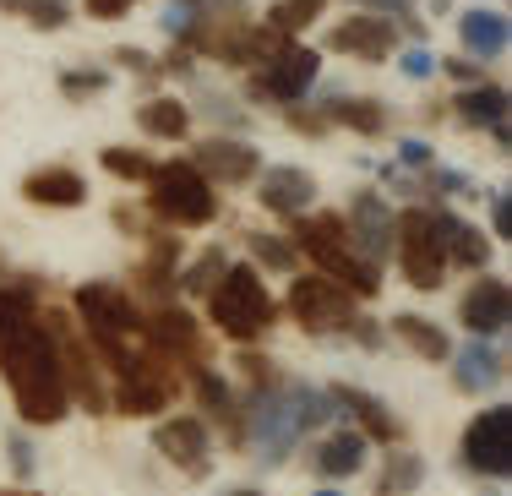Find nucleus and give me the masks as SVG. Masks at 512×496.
I'll return each mask as SVG.
<instances>
[{
	"instance_id": "obj_41",
	"label": "nucleus",
	"mask_w": 512,
	"mask_h": 496,
	"mask_svg": "<svg viewBox=\"0 0 512 496\" xmlns=\"http://www.w3.org/2000/svg\"><path fill=\"white\" fill-rule=\"evenodd\" d=\"M398 164H404V169H420V175H425V169L436 164L431 142H404V148H398Z\"/></svg>"
},
{
	"instance_id": "obj_11",
	"label": "nucleus",
	"mask_w": 512,
	"mask_h": 496,
	"mask_svg": "<svg viewBox=\"0 0 512 496\" xmlns=\"http://www.w3.org/2000/svg\"><path fill=\"white\" fill-rule=\"evenodd\" d=\"M316 71H322V55L306 50V44H284L278 55H267L262 66L251 71V99L278 104V110H295L300 99L316 88Z\"/></svg>"
},
{
	"instance_id": "obj_20",
	"label": "nucleus",
	"mask_w": 512,
	"mask_h": 496,
	"mask_svg": "<svg viewBox=\"0 0 512 496\" xmlns=\"http://www.w3.org/2000/svg\"><path fill=\"white\" fill-rule=\"evenodd\" d=\"M22 197L33 208H50V213H66V208H82L88 202V180L77 175L71 164H44L22 180Z\"/></svg>"
},
{
	"instance_id": "obj_43",
	"label": "nucleus",
	"mask_w": 512,
	"mask_h": 496,
	"mask_svg": "<svg viewBox=\"0 0 512 496\" xmlns=\"http://www.w3.org/2000/svg\"><path fill=\"white\" fill-rule=\"evenodd\" d=\"M6 453H11V469H17L22 480H28V475H33V447H28V437H22V431L6 442Z\"/></svg>"
},
{
	"instance_id": "obj_2",
	"label": "nucleus",
	"mask_w": 512,
	"mask_h": 496,
	"mask_svg": "<svg viewBox=\"0 0 512 496\" xmlns=\"http://www.w3.org/2000/svg\"><path fill=\"white\" fill-rule=\"evenodd\" d=\"M316 426L333 431L338 426V409L327 398V387H311V382H278V387H262V393H246L240 398V420H235V447H246L256 464H289V453L300 447V437Z\"/></svg>"
},
{
	"instance_id": "obj_10",
	"label": "nucleus",
	"mask_w": 512,
	"mask_h": 496,
	"mask_svg": "<svg viewBox=\"0 0 512 496\" xmlns=\"http://www.w3.org/2000/svg\"><path fill=\"white\" fill-rule=\"evenodd\" d=\"M458 464L480 480H507L512 475V404H491L463 426Z\"/></svg>"
},
{
	"instance_id": "obj_37",
	"label": "nucleus",
	"mask_w": 512,
	"mask_h": 496,
	"mask_svg": "<svg viewBox=\"0 0 512 496\" xmlns=\"http://www.w3.org/2000/svg\"><path fill=\"white\" fill-rule=\"evenodd\" d=\"M104 88H109V71H99V66L60 71V93H66V99H99Z\"/></svg>"
},
{
	"instance_id": "obj_22",
	"label": "nucleus",
	"mask_w": 512,
	"mask_h": 496,
	"mask_svg": "<svg viewBox=\"0 0 512 496\" xmlns=\"http://www.w3.org/2000/svg\"><path fill=\"white\" fill-rule=\"evenodd\" d=\"M453 115L474 131H491L507 148V88L502 82H474V88H463L453 99Z\"/></svg>"
},
{
	"instance_id": "obj_9",
	"label": "nucleus",
	"mask_w": 512,
	"mask_h": 496,
	"mask_svg": "<svg viewBox=\"0 0 512 496\" xmlns=\"http://www.w3.org/2000/svg\"><path fill=\"white\" fill-rule=\"evenodd\" d=\"M71 306H77V328L88 344H109V338H142V306L109 278L71 289Z\"/></svg>"
},
{
	"instance_id": "obj_13",
	"label": "nucleus",
	"mask_w": 512,
	"mask_h": 496,
	"mask_svg": "<svg viewBox=\"0 0 512 496\" xmlns=\"http://www.w3.org/2000/svg\"><path fill=\"white\" fill-rule=\"evenodd\" d=\"M153 453L169 458L180 475H207L213 469V426L202 415H169L153 426Z\"/></svg>"
},
{
	"instance_id": "obj_32",
	"label": "nucleus",
	"mask_w": 512,
	"mask_h": 496,
	"mask_svg": "<svg viewBox=\"0 0 512 496\" xmlns=\"http://www.w3.org/2000/svg\"><path fill=\"white\" fill-rule=\"evenodd\" d=\"M6 17H22L33 33H60L71 22V0H0Z\"/></svg>"
},
{
	"instance_id": "obj_31",
	"label": "nucleus",
	"mask_w": 512,
	"mask_h": 496,
	"mask_svg": "<svg viewBox=\"0 0 512 496\" xmlns=\"http://www.w3.org/2000/svg\"><path fill=\"white\" fill-rule=\"evenodd\" d=\"M175 273H180V246L169 235H158L148 246V257H142V268H137V284L153 289V295H169V289H175Z\"/></svg>"
},
{
	"instance_id": "obj_3",
	"label": "nucleus",
	"mask_w": 512,
	"mask_h": 496,
	"mask_svg": "<svg viewBox=\"0 0 512 496\" xmlns=\"http://www.w3.org/2000/svg\"><path fill=\"white\" fill-rule=\"evenodd\" d=\"M289 246H295V257H306L322 278L344 284L355 300H365V295L382 289V268L365 262L360 251L349 246L344 219H338V213H300V219H289Z\"/></svg>"
},
{
	"instance_id": "obj_14",
	"label": "nucleus",
	"mask_w": 512,
	"mask_h": 496,
	"mask_svg": "<svg viewBox=\"0 0 512 496\" xmlns=\"http://www.w3.org/2000/svg\"><path fill=\"white\" fill-rule=\"evenodd\" d=\"M393 229H398V213H393V202H387L382 191H360V197L349 202L344 235H349V246H355L365 262L382 268V257H393Z\"/></svg>"
},
{
	"instance_id": "obj_8",
	"label": "nucleus",
	"mask_w": 512,
	"mask_h": 496,
	"mask_svg": "<svg viewBox=\"0 0 512 496\" xmlns=\"http://www.w3.org/2000/svg\"><path fill=\"white\" fill-rule=\"evenodd\" d=\"M180 382H175V366L153 355L142 344V360L120 377H109V415H126V420H158L169 404H175Z\"/></svg>"
},
{
	"instance_id": "obj_27",
	"label": "nucleus",
	"mask_w": 512,
	"mask_h": 496,
	"mask_svg": "<svg viewBox=\"0 0 512 496\" xmlns=\"http://www.w3.org/2000/svg\"><path fill=\"white\" fill-rule=\"evenodd\" d=\"M322 120L327 126H349L355 137H382L387 131V104L360 99V93H338V99L322 104Z\"/></svg>"
},
{
	"instance_id": "obj_50",
	"label": "nucleus",
	"mask_w": 512,
	"mask_h": 496,
	"mask_svg": "<svg viewBox=\"0 0 512 496\" xmlns=\"http://www.w3.org/2000/svg\"><path fill=\"white\" fill-rule=\"evenodd\" d=\"M316 496H344V491H338V486H333V491H316Z\"/></svg>"
},
{
	"instance_id": "obj_30",
	"label": "nucleus",
	"mask_w": 512,
	"mask_h": 496,
	"mask_svg": "<svg viewBox=\"0 0 512 496\" xmlns=\"http://www.w3.org/2000/svg\"><path fill=\"white\" fill-rule=\"evenodd\" d=\"M420 480H425V458L409 453V447H393L387 464L376 469V496H409L420 491Z\"/></svg>"
},
{
	"instance_id": "obj_25",
	"label": "nucleus",
	"mask_w": 512,
	"mask_h": 496,
	"mask_svg": "<svg viewBox=\"0 0 512 496\" xmlns=\"http://www.w3.org/2000/svg\"><path fill=\"white\" fill-rule=\"evenodd\" d=\"M447 366H453V387H458V393H491V387L502 382V360H496L491 338H474V344L453 349Z\"/></svg>"
},
{
	"instance_id": "obj_18",
	"label": "nucleus",
	"mask_w": 512,
	"mask_h": 496,
	"mask_svg": "<svg viewBox=\"0 0 512 496\" xmlns=\"http://www.w3.org/2000/svg\"><path fill=\"white\" fill-rule=\"evenodd\" d=\"M458 322H463V333H474V338L507 333V322H512V289H507V278H491V273L474 278V284L458 295Z\"/></svg>"
},
{
	"instance_id": "obj_39",
	"label": "nucleus",
	"mask_w": 512,
	"mask_h": 496,
	"mask_svg": "<svg viewBox=\"0 0 512 496\" xmlns=\"http://www.w3.org/2000/svg\"><path fill=\"white\" fill-rule=\"evenodd\" d=\"M355 6H365L371 17H387V22H404V28L414 33V39H425V28L414 22V0H355Z\"/></svg>"
},
{
	"instance_id": "obj_49",
	"label": "nucleus",
	"mask_w": 512,
	"mask_h": 496,
	"mask_svg": "<svg viewBox=\"0 0 512 496\" xmlns=\"http://www.w3.org/2000/svg\"><path fill=\"white\" fill-rule=\"evenodd\" d=\"M0 496H44V491H28V486H0Z\"/></svg>"
},
{
	"instance_id": "obj_36",
	"label": "nucleus",
	"mask_w": 512,
	"mask_h": 496,
	"mask_svg": "<svg viewBox=\"0 0 512 496\" xmlns=\"http://www.w3.org/2000/svg\"><path fill=\"white\" fill-rule=\"evenodd\" d=\"M246 246L256 251V262H262V268H273V273L295 268V246H289V235H262V229H251Z\"/></svg>"
},
{
	"instance_id": "obj_38",
	"label": "nucleus",
	"mask_w": 512,
	"mask_h": 496,
	"mask_svg": "<svg viewBox=\"0 0 512 496\" xmlns=\"http://www.w3.org/2000/svg\"><path fill=\"white\" fill-rule=\"evenodd\" d=\"M240 377H246V393H262V387L284 382V371H278L267 355H251V349H246V355H240Z\"/></svg>"
},
{
	"instance_id": "obj_7",
	"label": "nucleus",
	"mask_w": 512,
	"mask_h": 496,
	"mask_svg": "<svg viewBox=\"0 0 512 496\" xmlns=\"http://www.w3.org/2000/svg\"><path fill=\"white\" fill-rule=\"evenodd\" d=\"M284 311H289V322H295L300 333H316V338L349 333L360 322V300L349 295L344 284L322 278V273H300L295 284H289V295H284Z\"/></svg>"
},
{
	"instance_id": "obj_47",
	"label": "nucleus",
	"mask_w": 512,
	"mask_h": 496,
	"mask_svg": "<svg viewBox=\"0 0 512 496\" xmlns=\"http://www.w3.org/2000/svg\"><path fill=\"white\" fill-rule=\"evenodd\" d=\"M115 60H120L126 71H158V60L142 55V50H131V44H126V50H115Z\"/></svg>"
},
{
	"instance_id": "obj_26",
	"label": "nucleus",
	"mask_w": 512,
	"mask_h": 496,
	"mask_svg": "<svg viewBox=\"0 0 512 496\" xmlns=\"http://www.w3.org/2000/svg\"><path fill=\"white\" fill-rule=\"evenodd\" d=\"M393 333L404 338L409 355L431 360V366H447V355H453V338L442 333V322L420 317V311H398V317H393Z\"/></svg>"
},
{
	"instance_id": "obj_23",
	"label": "nucleus",
	"mask_w": 512,
	"mask_h": 496,
	"mask_svg": "<svg viewBox=\"0 0 512 496\" xmlns=\"http://www.w3.org/2000/svg\"><path fill=\"white\" fill-rule=\"evenodd\" d=\"M191 393H197V409H202L207 426H224L229 442H235V420H240L235 382H229L224 371H213V366H197V371H191Z\"/></svg>"
},
{
	"instance_id": "obj_46",
	"label": "nucleus",
	"mask_w": 512,
	"mask_h": 496,
	"mask_svg": "<svg viewBox=\"0 0 512 496\" xmlns=\"http://www.w3.org/2000/svg\"><path fill=\"white\" fill-rule=\"evenodd\" d=\"M349 333H355V338H360V349H382V344H387V333H382V322H365V317H360V322H355V328H349Z\"/></svg>"
},
{
	"instance_id": "obj_35",
	"label": "nucleus",
	"mask_w": 512,
	"mask_h": 496,
	"mask_svg": "<svg viewBox=\"0 0 512 496\" xmlns=\"http://www.w3.org/2000/svg\"><path fill=\"white\" fill-rule=\"evenodd\" d=\"M99 164H104V175L126 180V186H148V175H153V159L142 148H104Z\"/></svg>"
},
{
	"instance_id": "obj_15",
	"label": "nucleus",
	"mask_w": 512,
	"mask_h": 496,
	"mask_svg": "<svg viewBox=\"0 0 512 496\" xmlns=\"http://www.w3.org/2000/svg\"><path fill=\"white\" fill-rule=\"evenodd\" d=\"M398 39H404V28L387 17H371V11H355V17L333 22V33H327V50L333 55H349V60H365V66H382V60H393Z\"/></svg>"
},
{
	"instance_id": "obj_40",
	"label": "nucleus",
	"mask_w": 512,
	"mask_h": 496,
	"mask_svg": "<svg viewBox=\"0 0 512 496\" xmlns=\"http://www.w3.org/2000/svg\"><path fill=\"white\" fill-rule=\"evenodd\" d=\"M142 0H82V11H88L93 22H120V17H131Z\"/></svg>"
},
{
	"instance_id": "obj_17",
	"label": "nucleus",
	"mask_w": 512,
	"mask_h": 496,
	"mask_svg": "<svg viewBox=\"0 0 512 496\" xmlns=\"http://www.w3.org/2000/svg\"><path fill=\"white\" fill-rule=\"evenodd\" d=\"M191 164H197L207 186H246V180L262 175V153L246 137H202Z\"/></svg>"
},
{
	"instance_id": "obj_44",
	"label": "nucleus",
	"mask_w": 512,
	"mask_h": 496,
	"mask_svg": "<svg viewBox=\"0 0 512 496\" xmlns=\"http://www.w3.org/2000/svg\"><path fill=\"white\" fill-rule=\"evenodd\" d=\"M431 71H436V55L425 50V44H420V50H409V55H404V77H414V82H420V77H431Z\"/></svg>"
},
{
	"instance_id": "obj_12",
	"label": "nucleus",
	"mask_w": 512,
	"mask_h": 496,
	"mask_svg": "<svg viewBox=\"0 0 512 496\" xmlns=\"http://www.w3.org/2000/svg\"><path fill=\"white\" fill-rule=\"evenodd\" d=\"M142 344H148L153 355L164 360V366H175V371H197V366H207L202 322L191 317L186 306H175V300H164L153 317H142Z\"/></svg>"
},
{
	"instance_id": "obj_16",
	"label": "nucleus",
	"mask_w": 512,
	"mask_h": 496,
	"mask_svg": "<svg viewBox=\"0 0 512 496\" xmlns=\"http://www.w3.org/2000/svg\"><path fill=\"white\" fill-rule=\"evenodd\" d=\"M327 398H333V409H338V426H360L365 442H371V437L387 442V447L404 442V420H398L376 393H365V387H355V382H333V387H327Z\"/></svg>"
},
{
	"instance_id": "obj_1",
	"label": "nucleus",
	"mask_w": 512,
	"mask_h": 496,
	"mask_svg": "<svg viewBox=\"0 0 512 496\" xmlns=\"http://www.w3.org/2000/svg\"><path fill=\"white\" fill-rule=\"evenodd\" d=\"M0 377L11 387L22 426H60L71 415L60 349L39 317L33 284H0Z\"/></svg>"
},
{
	"instance_id": "obj_24",
	"label": "nucleus",
	"mask_w": 512,
	"mask_h": 496,
	"mask_svg": "<svg viewBox=\"0 0 512 496\" xmlns=\"http://www.w3.org/2000/svg\"><path fill=\"white\" fill-rule=\"evenodd\" d=\"M507 39H512V28H507V17H502L496 6H469V11L458 17V44H463L474 60L507 55Z\"/></svg>"
},
{
	"instance_id": "obj_19",
	"label": "nucleus",
	"mask_w": 512,
	"mask_h": 496,
	"mask_svg": "<svg viewBox=\"0 0 512 496\" xmlns=\"http://www.w3.org/2000/svg\"><path fill=\"white\" fill-rule=\"evenodd\" d=\"M256 202H262L273 219H300L316 208V175L300 164H273L256 175Z\"/></svg>"
},
{
	"instance_id": "obj_21",
	"label": "nucleus",
	"mask_w": 512,
	"mask_h": 496,
	"mask_svg": "<svg viewBox=\"0 0 512 496\" xmlns=\"http://www.w3.org/2000/svg\"><path fill=\"white\" fill-rule=\"evenodd\" d=\"M365 453H371V442H365L355 426H333L322 442H316V453H311V475L349 480V475H360V469H365Z\"/></svg>"
},
{
	"instance_id": "obj_42",
	"label": "nucleus",
	"mask_w": 512,
	"mask_h": 496,
	"mask_svg": "<svg viewBox=\"0 0 512 496\" xmlns=\"http://www.w3.org/2000/svg\"><path fill=\"white\" fill-rule=\"evenodd\" d=\"M442 71L453 82H463V88H474V82H485V71L474 66V60H463V55H453V60H442Z\"/></svg>"
},
{
	"instance_id": "obj_29",
	"label": "nucleus",
	"mask_w": 512,
	"mask_h": 496,
	"mask_svg": "<svg viewBox=\"0 0 512 496\" xmlns=\"http://www.w3.org/2000/svg\"><path fill=\"white\" fill-rule=\"evenodd\" d=\"M485 262H491V235H485V229H474L469 219H458V213H453V229H447V268L485 273Z\"/></svg>"
},
{
	"instance_id": "obj_48",
	"label": "nucleus",
	"mask_w": 512,
	"mask_h": 496,
	"mask_svg": "<svg viewBox=\"0 0 512 496\" xmlns=\"http://www.w3.org/2000/svg\"><path fill=\"white\" fill-rule=\"evenodd\" d=\"M218 496H267V491H256V486H229V491H218Z\"/></svg>"
},
{
	"instance_id": "obj_28",
	"label": "nucleus",
	"mask_w": 512,
	"mask_h": 496,
	"mask_svg": "<svg viewBox=\"0 0 512 496\" xmlns=\"http://www.w3.org/2000/svg\"><path fill=\"white\" fill-rule=\"evenodd\" d=\"M137 126L158 142H186L191 137V110L180 99H169V93H153V99L137 104Z\"/></svg>"
},
{
	"instance_id": "obj_4",
	"label": "nucleus",
	"mask_w": 512,
	"mask_h": 496,
	"mask_svg": "<svg viewBox=\"0 0 512 496\" xmlns=\"http://www.w3.org/2000/svg\"><path fill=\"white\" fill-rule=\"evenodd\" d=\"M207 322H213L224 338H235L240 349L262 344V338L273 333L278 300H273V289L262 284V273H256L251 262H229L224 278L207 289Z\"/></svg>"
},
{
	"instance_id": "obj_34",
	"label": "nucleus",
	"mask_w": 512,
	"mask_h": 496,
	"mask_svg": "<svg viewBox=\"0 0 512 496\" xmlns=\"http://www.w3.org/2000/svg\"><path fill=\"white\" fill-rule=\"evenodd\" d=\"M224 268H229V257H224V246H207L197 262H186V268L175 273V284H180V295H207V289L224 278Z\"/></svg>"
},
{
	"instance_id": "obj_5",
	"label": "nucleus",
	"mask_w": 512,
	"mask_h": 496,
	"mask_svg": "<svg viewBox=\"0 0 512 496\" xmlns=\"http://www.w3.org/2000/svg\"><path fill=\"white\" fill-rule=\"evenodd\" d=\"M447 229H453V208L442 202H414V208L398 213V229H393V257H398V273H404L409 289L431 295V289L447 284Z\"/></svg>"
},
{
	"instance_id": "obj_33",
	"label": "nucleus",
	"mask_w": 512,
	"mask_h": 496,
	"mask_svg": "<svg viewBox=\"0 0 512 496\" xmlns=\"http://www.w3.org/2000/svg\"><path fill=\"white\" fill-rule=\"evenodd\" d=\"M327 6H333V0H273V11H267L262 28H273L278 39H295V33H306Z\"/></svg>"
},
{
	"instance_id": "obj_45",
	"label": "nucleus",
	"mask_w": 512,
	"mask_h": 496,
	"mask_svg": "<svg viewBox=\"0 0 512 496\" xmlns=\"http://www.w3.org/2000/svg\"><path fill=\"white\" fill-rule=\"evenodd\" d=\"M491 229H496V235H512V197H507V191H502V197H496L491 202Z\"/></svg>"
},
{
	"instance_id": "obj_6",
	"label": "nucleus",
	"mask_w": 512,
	"mask_h": 496,
	"mask_svg": "<svg viewBox=\"0 0 512 496\" xmlns=\"http://www.w3.org/2000/svg\"><path fill=\"white\" fill-rule=\"evenodd\" d=\"M148 213L175 229H202L218 219V191L197 175L191 159H169V164H153L148 175Z\"/></svg>"
}]
</instances>
